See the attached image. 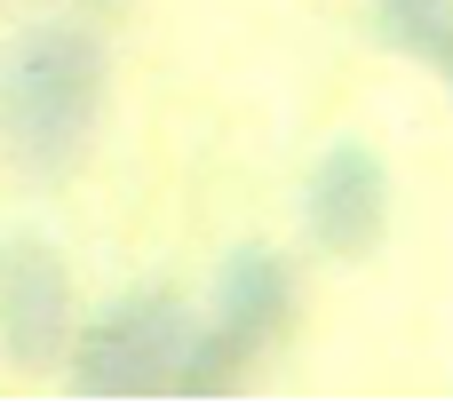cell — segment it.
<instances>
[{
  "mask_svg": "<svg viewBox=\"0 0 453 414\" xmlns=\"http://www.w3.org/2000/svg\"><path fill=\"white\" fill-rule=\"evenodd\" d=\"M295 319V271L279 247H231L223 271H215V303L199 319V343H191V367H183V399H215L231 391Z\"/></svg>",
  "mask_w": 453,
  "mask_h": 414,
  "instance_id": "3957f363",
  "label": "cell"
},
{
  "mask_svg": "<svg viewBox=\"0 0 453 414\" xmlns=\"http://www.w3.org/2000/svg\"><path fill=\"white\" fill-rule=\"evenodd\" d=\"M191 343H199V319L167 287H135V295L104 303L96 319H80L72 383L88 399H183Z\"/></svg>",
  "mask_w": 453,
  "mask_h": 414,
  "instance_id": "7a4b0ae2",
  "label": "cell"
},
{
  "mask_svg": "<svg viewBox=\"0 0 453 414\" xmlns=\"http://www.w3.org/2000/svg\"><path fill=\"white\" fill-rule=\"evenodd\" d=\"M438 72H446V88H453V48H446V64H438Z\"/></svg>",
  "mask_w": 453,
  "mask_h": 414,
  "instance_id": "52a82bcc",
  "label": "cell"
},
{
  "mask_svg": "<svg viewBox=\"0 0 453 414\" xmlns=\"http://www.w3.org/2000/svg\"><path fill=\"white\" fill-rule=\"evenodd\" d=\"M374 24L414 64H446L453 48V0H374Z\"/></svg>",
  "mask_w": 453,
  "mask_h": 414,
  "instance_id": "8992f818",
  "label": "cell"
},
{
  "mask_svg": "<svg viewBox=\"0 0 453 414\" xmlns=\"http://www.w3.org/2000/svg\"><path fill=\"white\" fill-rule=\"evenodd\" d=\"M303 231H311V247H326L342 263L382 247V231H390V168H382L374 144H326L319 152V168L303 176Z\"/></svg>",
  "mask_w": 453,
  "mask_h": 414,
  "instance_id": "5b68a950",
  "label": "cell"
},
{
  "mask_svg": "<svg viewBox=\"0 0 453 414\" xmlns=\"http://www.w3.org/2000/svg\"><path fill=\"white\" fill-rule=\"evenodd\" d=\"M104 120V40L88 24H32L0 56V136L32 176H64Z\"/></svg>",
  "mask_w": 453,
  "mask_h": 414,
  "instance_id": "6da1fadb",
  "label": "cell"
},
{
  "mask_svg": "<svg viewBox=\"0 0 453 414\" xmlns=\"http://www.w3.org/2000/svg\"><path fill=\"white\" fill-rule=\"evenodd\" d=\"M72 335H80V319H72L64 255L48 239H32V231L0 239V351H8V367L40 375V367H56L72 351Z\"/></svg>",
  "mask_w": 453,
  "mask_h": 414,
  "instance_id": "277c9868",
  "label": "cell"
}]
</instances>
